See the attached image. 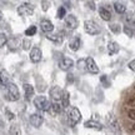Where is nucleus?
I'll return each instance as SVG.
<instances>
[{"label": "nucleus", "mask_w": 135, "mask_h": 135, "mask_svg": "<svg viewBox=\"0 0 135 135\" xmlns=\"http://www.w3.org/2000/svg\"><path fill=\"white\" fill-rule=\"evenodd\" d=\"M34 105H35V108L40 111H49V108L51 105V103H50L45 97L40 95V97H36L34 99Z\"/></svg>", "instance_id": "nucleus-1"}, {"label": "nucleus", "mask_w": 135, "mask_h": 135, "mask_svg": "<svg viewBox=\"0 0 135 135\" xmlns=\"http://www.w3.org/2000/svg\"><path fill=\"white\" fill-rule=\"evenodd\" d=\"M6 88H8V91H6V99H8L9 101L19 100L20 93H19L18 86H16L15 84H13V83H9V84L6 85Z\"/></svg>", "instance_id": "nucleus-2"}, {"label": "nucleus", "mask_w": 135, "mask_h": 135, "mask_svg": "<svg viewBox=\"0 0 135 135\" xmlns=\"http://www.w3.org/2000/svg\"><path fill=\"white\" fill-rule=\"evenodd\" d=\"M84 29L86 31L88 34H90V35H98V34L101 33V28L100 25L95 23L94 20H86L85 23H84Z\"/></svg>", "instance_id": "nucleus-3"}, {"label": "nucleus", "mask_w": 135, "mask_h": 135, "mask_svg": "<svg viewBox=\"0 0 135 135\" xmlns=\"http://www.w3.org/2000/svg\"><path fill=\"white\" fill-rule=\"evenodd\" d=\"M81 120V113L78 108H73L70 113H69V124L70 126H74L76 125L79 121Z\"/></svg>", "instance_id": "nucleus-4"}, {"label": "nucleus", "mask_w": 135, "mask_h": 135, "mask_svg": "<svg viewBox=\"0 0 135 135\" xmlns=\"http://www.w3.org/2000/svg\"><path fill=\"white\" fill-rule=\"evenodd\" d=\"M34 13V5L30 3H24L18 8V14L20 16H30Z\"/></svg>", "instance_id": "nucleus-5"}, {"label": "nucleus", "mask_w": 135, "mask_h": 135, "mask_svg": "<svg viewBox=\"0 0 135 135\" xmlns=\"http://www.w3.org/2000/svg\"><path fill=\"white\" fill-rule=\"evenodd\" d=\"M65 28L68 30H74L78 28V19L73 14L65 16Z\"/></svg>", "instance_id": "nucleus-6"}, {"label": "nucleus", "mask_w": 135, "mask_h": 135, "mask_svg": "<svg viewBox=\"0 0 135 135\" xmlns=\"http://www.w3.org/2000/svg\"><path fill=\"white\" fill-rule=\"evenodd\" d=\"M85 65H86V70L91 74H98L99 73V68H98L97 63L94 61L93 58H88L85 60Z\"/></svg>", "instance_id": "nucleus-7"}, {"label": "nucleus", "mask_w": 135, "mask_h": 135, "mask_svg": "<svg viewBox=\"0 0 135 135\" xmlns=\"http://www.w3.org/2000/svg\"><path fill=\"white\" fill-rule=\"evenodd\" d=\"M50 98H51L54 101L58 103V101L61 100V98H63V90L59 86H53L50 89Z\"/></svg>", "instance_id": "nucleus-8"}, {"label": "nucleus", "mask_w": 135, "mask_h": 135, "mask_svg": "<svg viewBox=\"0 0 135 135\" xmlns=\"http://www.w3.org/2000/svg\"><path fill=\"white\" fill-rule=\"evenodd\" d=\"M80 46H81V39H80V36L79 35L73 36L70 39V41H69V48L71 49L73 51H78L80 49Z\"/></svg>", "instance_id": "nucleus-9"}, {"label": "nucleus", "mask_w": 135, "mask_h": 135, "mask_svg": "<svg viewBox=\"0 0 135 135\" xmlns=\"http://www.w3.org/2000/svg\"><path fill=\"white\" fill-rule=\"evenodd\" d=\"M73 66H74V61H73L70 58H63L59 61V68H60L61 70H64V71L70 70Z\"/></svg>", "instance_id": "nucleus-10"}, {"label": "nucleus", "mask_w": 135, "mask_h": 135, "mask_svg": "<svg viewBox=\"0 0 135 135\" xmlns=\"http://www.w3.org/2000/svg\"><path fill=\"white\" fill-rule=\"evenodd\" d=\"M43 121H44L43 116L40 115V114H38V113L30 115V124H31L34 128H40L41 124H43Z\"/></svg>", "instance_id": "nucleus-11"}, {"label": "nucleus", "mask_w": 135, "mask_h": 135, "mask_svg": "<svg viewBox=\"0 0 135 135\" xmlns=\"http://www.w3.org/2000/svg\"><path fill=\"white\" fill-rule=\"evenodd\" d=\"M40 28H41V31H43V33L49 34V33H51V31L54 30V25H53V23H51L50 20L43 19L41 20V23H40Z\"/></svg>", "instance_id": "nucleus-12"}, {"label": "nucleus", "mask_w": 135, "mask_h": 135, "mask_svg": "<svg viewBox=\"0 0 135 135\" xmlns=\"http://www.w3.org/2000/svg\"><path fill=\"white\" fill-rule=\"evenodd\" d=\"M99 15L104 21H110L111 20V13L108 6H100L99 8Z\"/></svg>", "instance_id": "nucleus-13"}, {"label": "nucleus", "mask_w": 135, "mask_h": 135, "mask_svg": "<svg viewBox=\"0 0 135 135\" xmlns=\"http://www.w3.org/2000/svg\"><path fill=\"white\" fill-rule=\"evenodd\" d=\"M41 56H43V54H41V50L39 48L31 49V51H30V60L33 63H39L41 60Z\"/></svg>", "instance_id": "nucleus-14"}, {"label": "nucleus", "mask_w": 135, "mask_h": 135, "mask_svg": "<svg viewBox=\"0 0 135 135\" xmlns=\"http://www.w3.org/2000/svg\"><path fill=\"white\" fill-rule=\"evenodd\" d=\"M46 38L53 41V43H56V44H61L64 40V33L60 31V33H56V34H53V35H48Z\"/></svg>", "instance_id": "nucleus-15"}, {"label": "nucleus", "mask_w": 135, "mask_h": 135, "mask_svg": "<svg viewBox=\"0 0 135 135\" xmlns=\"http://www.w3.org/2000/svg\"><path fill=\"white\" fill-rule=\"evenodd\" d=\"M61 110H63V105H60V104H59V103H56V101L51 103V105H50V108H49V113H50L51 115L60 114V113H61Z\"/></svg>", "instance_id": "nucleus-16"}, {"label": "nucleus", "mask_w": 135, "mask_h": 135, "mask_svg": "<svg viewBox=\"0 0 135 135\" xmlns=\"http://www.w3.org/2000/svg\"><path fill=\"white\" fill-rule=\"evenodd\" d=\"M85 128H88V129H94V130H98V131L103 130V125L95 120H88L86 123H85Z\"/></svg>", "instance_id": "nucleus-17"}, {"label": "nucleus", "mask_w": 135, "mask_h": 135, "mask_svg": "<svg viewBox=\"0 0 135 135\" xmlns=\"http://www.w3.org/2000/svg\"><path fill=\"white\" fill-rule=\"evenodd\" d=\"M24 91H25V99H26V100H30V99L34 97L35 90H34L33 85H30V84H25L24 85Z\"/></svg>", "instance_id": "nucleus-18"}, {"label": "nucleus", "mask_w": 135, "mask_h": 135, "mask_svg": "<svg viewBox=\"0 0 135 135\" xmlns=\"http://www.w3.org/2000/svg\"><path fill=\"white\" fill-rule=\"evenodd\" d=\"M108 53L110 54V55H114V54H116L118 51H119V44L115 43V41H110V43L108 44Z\"/></svg>", "instance_id": "nucleus-19"}, {"label": "nucleus", "mask_w": 135, "mask_h": 135, "mask_svg": "<svg viewBox=\"0 0 135 135\" xmlns=\"http://www.w3.org/2000/svg\"><path fill=\"white\" fill-rule=\"evenodd\" d=\"M9 84V74L6 70H0V85L5 86Z\"/></svg>", "instance_id": "nucleus-20"}, {"label": "nucleus", "mask_w": 135, "mask_h": 135, "mask_svg": "<svg viewBox=\"0 0 135 135\" xmlns=\"http://www.w3.org/2000/svg\"><path fill=\"white\" fill-rule=\"evenodd\" d=\"M8 46H9V50H11V51H14V50H16V48H18V45H19V40H18V38H11V39H8Z\"/></svg>", "instance_id": "nucleus-21"}, {"label": "nucleus", "mask_w": 135, "mask_h": 135, "mask_svg": "<svg viewBox=\"0 0 135 135\" xmlns=\"http://www.w3.org/2000/svg\"><path fill=\"white\" fill-rule=\"evenodd\" d=\"M114 9H115V11L118 13V14H124L126 11V6L124 4H121V3H114Z\"/></svg>", "instance_id": "nucleus-22"}, {"label": "nucleus", "mask_w": 135, "mask_h": 135, "mask_svg": "<svg viewBox=\"0 0 135 135\" xmlns=\"http://www.w3.org/2000/svg\"><path fill=\"white\" fill-rule=\"evenodd\" d=\"M69 97H70V94H69V91L68 90H65V91H63V98H61V100H63V108H65V109H68L69 108Z\"/></svg>", "instance_id": "nucleus-23"}, {"label": "nucleus", "mask_w": 135, "mask_h": 135, "mask_svg": "<svg viewBox=\"0 0 135 135\" xmlns=\"http://www.w3.org/2000/svg\"><path fill=\"white\" fill-rule=\"evenodd\" d=\"M20 128L18 124H14V125L10 126V130H9V135H20Z\"/></svg>", "instance_id": "nucleus-24"}, {"label": "nucleus", "mask_w": 135, "mask_h": 135, "mask_svg": "<svg viewBox=\"0 0 135 135\" xmlns=\"http://www.w3.org/2000/svg\"><path fill=\"white\" fill-rule=\"evenodd\" d=\"M64 16H66V9H65V6H60L58 9V13H56V18L63 19Z\"/></svg>", "instance_id": "nucleus-25"}, {"label": "nucleus", "mask_w": 135, "mask_h": 135, "mask_svg": "<svg viewBox=\"0 0 135 135\" xmlns=\"http://www.w3.org/2000/svg\"><path fill=\"white\" fill-rule=\"evenodd\" d=\"M35 34H36V26H34V25L29 26L28 29L25 30V35H26V36H33Z\"/></svg>", "instance_id": "nucleus-26"}, {"label": "nucleus", "mask_w": 135, "mask_h": 135, "mask_svg": "<svg viewBox=\"0 0 135 135\" xmlns=\"http://www.w3.org/2000/svg\"><path fill=\"white\" fill-rule=\"evenodd\" d=\"M109 28H110V30L114 34H120V31H121V26L119 24H111Z\"/></svg>", "instance_id": "nucleus-27"}, {"label": "nucleus", "mask_w": 135, "mask_h": 135, "mask_svg": "<svg viewBox=\"0 0 135 135\" xmlns=\"http://www.w3.org/2000/svg\"><path fill=\"white\" fill-rule=\"evenodd\" d=\"M110 126L115 131L120 130V128H119V123H118V120H116V119H114V118H111V119H110Z\"/></svg>", "instance_id": "nucleus-28"}, {"label": "nucleus", "mask_w": 135, "mask_h": 135, "mask_svg": "<svg viewBox=\"0 0 135 135\" xmlns=\"http://www.w3.org/2000/svg\"><path fill=\"white\" fill-rule=\"evenodd\" d=\"M100 81H101V84H103L105 88L110 86V80L108 79V76H106V75H101V76H100Z\"/></svg>", "instance_id": "nucleus-29"}, {"label": "nucleus", "mask_w": 135, "mask_h": 135, "mask_svg": "<svg viewBox=\"0 0 135 135\" xmlns=\"http://www.w3.org/2000/svg\"><path fill=\"white\" fill-rule=\"evenodd\" d=\"M123 31L125 33L126 36H130V38H133V36H134V30L131 29L130 26H124V29H123Z\"/></svg>", "instance_id": "nucleus-30"}, {"label": "nucleus", "mask_w": 135, "mask_h": 135, "mask_svg": "<svg viewBox=\"0 0 135 135\" xmlns=\"http://www.w3.org/2000/svg\"><path fill=\"white\" fill-rule=\"evenodd\" d=\"M6 43H8V38H6V35L3 34V33H0V48H3Z\"/></svg>", "instance_id": "nucleus-31"}, {"label": "nucleus", "mask_w": 135, "mask_h": 135, "mask_svg": "<svg viewBox=\"0 0 135 135\" xmlns=\"http://www.w3.org/2000/svg\"><path fill=\"white\" fill-rule=\"evenodd\" d=\"M30 46H31V41H30L29 39H24L23 40V49L24 50H29Z\"/></svg>", "instance_id": "nucleus-32"}, {"label": "nucleus", "mask_w": 135, "mask_h": 135, "mask_svg": "<svg viewBox=\"0 0 135 135\" xmlns=\"http://www.w3.org/2000/svg\"><path fill=\"white\" fill-rule=\"evenodd\" d=\"M135 18L134 16H133V14H131V13H128V14H126V16H125V21L126 23H133V20H134Z\"/></svg>", "instance_id": "nucleus-33"}, {"label": "nucleus", "mask_w": 135, "mask_h": 135, "mask_svg": "<svg viewBox=\"0 0 135 135\" xmlns=\"http://www.w3.org/2000/svg\"><path fill=\"white\" fill-rule=\"evenodd\" d=\"M78 68H79L80 70H84V69H86V65H85V60H79V61H78Z\"/></svg>", "instance_id": "nucleus-34"}, {"label": "nucleus", "mask_w": 135, "mask_h": 135, "mask_svg": "<svg viewBox=\"0 0 135 135\" xmlns=\"http://www.w3.org/2000/svg\"><path fill=\"white\" fill-rule=\"evenodd\" d=\"M49 6H50V1H41V8H43L44 11H46V10L49 9Z\"/></svg>", "instance_id": "nucleus-35"}, {"label": "nucleus", "mask_w": 135, "mask_h": 135, "mask_svg": "<svg viewBox=\"0 0 135 135\" xmlns=\"http://www.w3.org/2000/svg\"><path fill=\"white\" fill-rule=\"evenodd\" d=\"M5 115H6V118H8L9 120H13V119H14V116H15L14 114L9 110V109H6V110H5Z\"/></svg>", "instance_id": "nucleus-36"}, {"label": "nucleus", "mask_w": 135, "mask_h": 135, "mask_svg": "<svg viewBox=\"0 0 135 135\" xmlns=\"http://www.w3.org/2000/svg\"><path fill=\"white\" fill-rule=\"evenodd\" d=\"M85 6H88L89 9H91V10L97 9V8H95V3H94V1H86V3H85Z\"/></svg>", "instance_id": "nucleus-37"}, {"label": "nucleus", "mask_w": 135, "mask_h": 135, "mask_svg": "<svg viewBox=\"0 0 135 135\" xmlns=\"http://www.w3.org/2000/svg\"><path fill=\"white\" fill-rule=\"evenodd\" d=\"M66 83L68 84H73V83H74V75H73L71 73L66 75Z\"/></svg>", "instance_id": "nucleus-38"}, {"label": "nucleus", "mask_w": 135, "mask_h": 135, "mask_svg": "<svg viewBox=\"0 0 135 135\" xmlns=\"http://www.w3.org/2000/svg\"><path fill=\"white\" fill-rule=\"evenodd\" d=\"M128 115H129V118H130V119L135 120V109H131V110H129Z\"/></svg>", "instance_id": "nucleus-39"}, {"label": "nucleus", "mask_w": 135, "mask_h": 135, "mask_svg": "<svg viewBox=\"0 0 135 135\" xmlns=\"http://www.w3.org/2000/svg\"><path fill=\"white\" fill-rule=\"evenodd\" d=\"M128 66H129V69H130V70L135 71V60H131L130 63H129V65H128Z\"/></svg>", "instance_id": "nucleus-40"}, {"label": "nucleus", "mask_w": 135, "mask_h": 135, "mask_svg": "<svg viewBox=\"0 0 135 135\" xmlns=\"http://www.w3.org/2000/svg\"><path fill=\"white\" fill-rule=\"evenodd\" d=\"M126 103H128V104H130V105H134L135 104V97H130L129 98V100L126 101Z\"/></svg>", "instance_id": "nucleus-41"}, {"label": "nucleus", "mask_w": 135, "mask_h": 135, "mask_svg": "<svg viewBox=\"0 0 135 135\" xmlns=\"http://www.w3.org/2000/svg\"><path fill=\"white\" fill-rule=\"evenodd\" d=\"M1 20H3V13L0 11V21H1Z\"/></svg>", "instance_id": "nucleus-42"}, {"label": "nucleus", "mask_w": 135, "mask_h": 135, "mask_svg": "<svg viewBox=\"0 0 135 135\" xmlns=\"http://www.w3.org/2000/svg\"><path fill=\"white\" fill-rule=\"evenodd\" d=\"M131 25H133V26H135V19L133 20V23H131Z\"/></svg>", "instance_id": "nucleus-43"}, {"label": "nucleus", "mask_w": 135, "mask_h": 135, "mask_svg": "<svg viewBox=\"0 0 135 135\" xmlns=\"http://www.w3.org/2000/svg\"><path fill=\"white\" fill-rule=\"evenodd\" d=\"M133 129H134V131H135V124H134V125H133Z\"/></svg>", "instance_id": "nucleus-44"}]
</instances>
